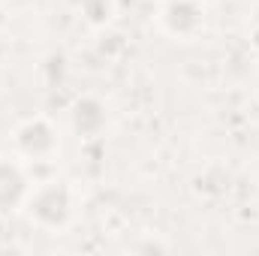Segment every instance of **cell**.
Returning <instances> with one entry per match:
<instances>
[{"label": "cell", "mask_w": 259, "mask_h": 256, "mask_svg": "<svg viewBox=\"0 0 259 256\" xmlns=\"http://www.w3.org/2000/svg\"><path fill=\"white\" fill-rule=\"evenodd\" d=\"M30 211H33L36 220H42V223H49V226H61V223H66V217H69V196H66V190L58 187V184L42 187V190L33 196Z\"/></svg>", "instance_id": "cell-1"}, {"label": "cell", "mask_w": 259, "mask_h": 256, "mask_svg": "<svg viewBox=\"0 0 259 256\" xmlns=\"http://www.w3.org/2000/svg\"><path fill=\"white\" fill-rule=\"evenodd\" d=\"M24 196V178L15 166L0 163V211H9Z\"/></svg>", "instance_id": "cell-2"}]
</instances>
